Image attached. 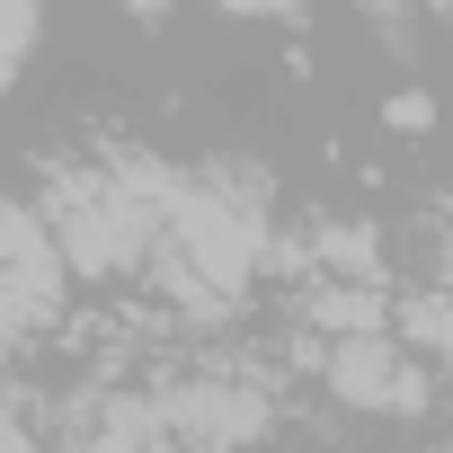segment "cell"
Here are the masks:
<instances>
[{"label": "cell", "mask_w": 453, "mask_h": 453, "mask_svg": "<svg viewBox=\"0 0 453 453\" xmlns=\"http://www.w3.org/2000/svg\"><path fill=\"white\" fill-rule=\"evenodd\" d=\"M0 453H45V444H36V435H27L19 418H0Z\"/></svg>", "instance_id": "30bf717a"}, {"label": "cell", "mask_w": 453, "mask_h": 453, "mask_svg": "<svg viewBox=\"0 0 453 453\" xmlns=\"http://www.w3.org/2000/svg\"><path fill=\"white\" fill-rule=\"evenodd\" d=\"M311 382L347 409V418H382V426H418L435 409V365L409 356L391 329H356V338H311Z\"/></svg>", "instance_id": "277c9868"}, {"label": "cell", "mask_w": 453, "mask_h": 453, "mask_svg": "<svg viewBox=\"0 0 453 453\" xmlns=\"http://www.w3.org/2000/svg\"><path fill=\"white\" fill-rule=\"evenodd\" d=\"M142 400L178 453H250L276 426V373L241 365V356H196V365L160 373Z\"/></svg>", "instance_id": "3957f363"}, {"label": "cell", "mask_w": 453, "mask_h": 453, "mask_svg": "<svg viewBox=\"0 0 453 453\" xmlns=\"http://www.w3.org/2000/svg\"><path fill=\"white\" fill-rule=\"evenodd\" d=\"M382 125H391L400 142H418V134L435 125V107H426V89H391V98H382Z\"/></svg>", "instance_id": "ba28073f"}, {"label": "cell", "mask_w": 453, "mask_h": 453, "mask_svg": "<svg viewBox=\"0 0 453 453\" xmlns=\"http://www.w3.org/2000/svg\"><path fill=\"white\" fill-rule=\"evenodd\" d=\"M36 45H45V0H0V98L27 81Z\"/></svg>", "instance_id": "5b68a950"}, {"label": "cell", "mask_w": 453, "mask_h": 453, "mask_svg": "<svg viewBox=\"0 0 453 453\" xmlns=\"http://www.w3.org/2000/svg\"><path fill=\"white\" fill-rule=\"evenodd\" d=\"M213 10H232V19H294V10H311V0H213Z\"/></svg>", "instance_id": "9c48e42d"}, {"label": "cell", "mask_w": 453, "mask_h": 453, "mask_svg": "<svg viewBox=\"0 0 453 453\" xmlns=\"http://www.w3.org/2000/svg\"><path fill=\"white\" fill-rule=\"evenodd\" d=\"M169 187H178V169L151 160V151H134V142H107V151L54 169L45 196H36V213H45V241H54L63 276L72 285H125V276H142L151 250H160Z\"/></svg>", "instance_id": "7a4b0ae2"}, {"label": "cell", "mask_w": 453, "mask_h": 453, "mask_svg": "<svg viewBox=\"0 0 453 453\" xmlns=\"http://www.w3.org/2000/svg\"><path fill=\"white\" fill-rule=\"evenodd\" d=\"M418 10H444V0H418Z\"/></svg>", "instance_id": "7c38bea8"}, {"label": "cell", "mask_w": 453, "mask_h": 453, "mask_svg": "<svg viewBox=\"0 0 453 453\" xmlns=\"http://www.w3.org/2000/svg\"><path fill=\"white\" fill-rule=\"evenodd\" d=\"M276 241H285V213H276V178L258 160H204V169H178L169 187V213H160V250H151V294L169 320H232L258 276L276 267Z\"/></svg>", "instance_id": "6da1fadb"}, {"label": "cell", "mask_w": 453, "mask_h": 453, "mask_svg": "<svg viewBox=\"0 0 453 453\" xmlns=\"http://www.w3.org/2000/svg\"><path fill=\"white\" fill-rule=\"evenodd\" d=\"M27 258H54L45 213H36V196H0V267H27Z\"/></svg>", "instance_id": "52a82bcc"}, {"label": "cell", "mask_w": 453, "mask_h": 453, "mask_svg": "<svg viewBox=\"0 0 453 453\" xmlns=\"http://www.w3.org/2000/svg\"><path fill=\"white\" fill-rule=\"evenodd\" d=\"M409 10H418V0H365V19H382V27H391V19H409Z\"/></svg>", "instance_id": "8fae6325"}, {"label": "cell", "mask_w": 453, "mask_h": 453, "mask_svg": "<svg viewBox=\"0 0 453 453\" xmlns=\"http://www.w3.org/2000/svg\"><path fill=\"white\" fill-rule=\"evenodd\" d=\"M391 338H400L409 356H426V365H444V338H453V311H444V294L426 285V294H409V303H391Z\"/></svg>", "instance_id": "8992f818"}]
</instances>
